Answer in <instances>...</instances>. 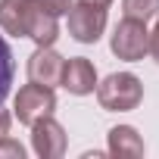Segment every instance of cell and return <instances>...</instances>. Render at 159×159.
<instances>
[{
	"label": "cell",
	"instance_id": "obj_7",
	"mask_svg": "<svg viewBox=\"0 0 159 159\" xmlns=\"http://www.w3.org/2000/svg\"><path fill=\"white\" fill-rule=\"evenodd\" d=\"M97 66L88 59V56H72L66 59V69H62V84L72 97H88L97 91Z\"/></svg>",
	"mask_w": 159,
	"mask_h": 159
},
{
	"label": "cell",
	"instance_id": "obj_17",
	"mask_svg": "<svg viewBox=\"0 0 159 159\" xmlns=\"http://www.w3.org/2000/svg\"><path fill=\"white\" fill-rule=\"evenodd\" d=\"M81 3H94V7H103L106 10V7H112V0H81Z\"/></svg>",
	"mask_w": 159,
	"mask_h": 159
},
{
	"label": "cell",
	"instance_id": "obj_12",
	"mask_svg": "<svg viewBox=\"0 0 159 159\" xmlns=\"http://www.w3.org/2000/svg\"><path fill=\"white\" fill-rule=\"evenodd\" d=\"M122 13L137 22H150L159 13V0H122Z\"/></svg>",
	"mask_w": 159,
	"mask_h": 159
},
{
	"label": "cell",
	"instance_id": "obj_14",
	"mask_svg": "<svg viewBox=\"0 0 159 159\" xmlns=\"http://www.w3.org/2000/svg\"><path fill=\"white\" fill-rule=\"evenodd\" d=\"M34 3H38V7H44L47 13H53V16L59 19V16H66V13H69L72 0H34Z\"/></svg>",
	"mask_w": 159,
	"mask_h": 159
},
{
	"label": "cell",
	"instance_id": "obj_11",
	"mask_svg": "<svg viewBox=\"0 0 159 159\" xmlns=\"http://www.w3.org/2000/svg\"><path fill=\"white\" fill-rule=\"evenodd\" d=\"M13 78H16V59H13V50H10L7 38L0 34V106H3V100L13 91Z\"/></svg>",
	"mask_w": 159,
	"mask_h": 159
},
{
	"label": "cell",
	"instance_id": "obj_8",
	"mask_svg": "<svg viewBox=\"0 0 159 159\" xmlns=\"http://www.w3.org/2000/svg\"><path fill=\"white\" fill-rule=\"evenodd\" d=\"M25 38L34 41V47H53L59 41V22L53 13L38 7L34 0L28 3V22H25Z\"/></svg>",
	"mask_w": 159,
	"mask_h": 159
},
{
	"label": "cell",
	"instance_id": "obj_3",
	"mask_svg": "<svg viewBox=\"0 0 159 159\" xmlns=\"http://www.w3.org/2000/svg\"><path fill=\"white\" fill-rule=\"evenodd\" d=\"M53 109H56L53 88H44V84H34V81L22 84L19 94H16V100H13V119H19V125H28V128L38 119L53 116Z\"/></svg>",
	"mask_w": 159,
	"mask_h": 159
},
{
	"label": "cell",
	"instance_id": "obj_9",
	"mask_svg": "<svg viewBox=\"0 0 159 159\" xmlns=\"http://www.w3.org/2000/svg\"><path fill=\"white\" fill-rule=\"evenodd\" d=\"M106 153L116 159H140L147 153V147L134 125H112L106 134Z\"/></svg>",
	"mask_w": 159,
	"mask_h": 159
},
{
	"label": "cell",
	"instance_id": "obj_5",
	"mask_svg": "<svg viewBox=\"0 0 159 159\" xmlns=\"http://www.w3.org/2000/svg\"><path fill=\"white\" fill-rule=\"evenodd\" d=\"M66 128L53 119V116H44L31 125V150L38 159H62L66 156Z\"/></svg>",
	"mask_w": 159,
	"mask_h": 159
},
{
	"label": "cell",
	"instance_id": "obj_16",
	"mask_svg": "<svg viewBox=\"0 0 159 159\" xmlns=\"http://www.w3.org/2000/svg\"><path fill=\"white\" fill-rule=\"evenodd\" d=\"M10 125H13V116H10L3 106H0V137H7V134H10Z\"/></svg>",
	"mask_w": 159,
	"mask_h": 159
},
{
	"label": "cell",
	"instance_id": "obj_1",
	"mask_svg": "<svg viewBox=\"0 0 159 159\" xmlns=\"http://www.w3.org/2000/svg\"><path fill=\"white\" fill-rule=\"evenodd\" d=\"M97 103L106 112H131L143 100V81L134 72H112L97 81Z\"/></svg>",
	"mask_w": 159,
	"mask_h": 159
},
{
	"label": "cell",
	"instance_id": "obj_13",
	"mask_svg": "<svg viewBox=\"0 0 159 159\" xmlns=\"http://www.w3.org/2000/svg\"><path fill=\"white\" fill-rule=\"evenodd\" d=\"M0 159H25V147L19 140H13L10 134L0 137Z\"/></svg>",
	"mask_w": 159,
	"mask_h": 159
},
{
	"label": "cell",
	"instance_id": "obj_10",
	"mask_svg": "<svg viewBox=\"0 0 159 159\" xmlns=\"http://www.w3.org/2000/svg\"><path fill=\"white\" fill-rule=\"evenodd\" d=\"M28 3H31V0H0V31H3V34L25 38Z\"/></svg>",
	"mask_w": 159,
	"mask_h": 159
},
{
	"label": "cell",
	"instance_id": "obj_4",
	"mask_svg": "<svg viewBox=\"0 0 159 159\" xmlns=\"http://www.w3.org/2000/svg\"><path fill=\"white\" fill-rule=\"evenodd\" d=\"M66 28H69V38L78 44H97L106 31V10L78 0L66 13Z\"/></svg>",
	"mask_w": 159,
	"mask_h": 159
},
{
	"label": "cell",
	"instance_id": "obj_6",
	"mask_svg": "<svg viewBox=\"0 0 159 159\" xmlns=\"http://www.w3.org/2000/svg\"><path fill=\"white\" fill-rule=\"evenodd\" d=\"M28 81L44 84V88H59L62 84V69H66V56L56 47H38L28 56Z\"/></svg>",
	"mask_w": 159,
	"mask_h": 159
},
{
	"label": "cell",
	"instance_id": "obj_2",
	"mask_svg": "<svg viewBox=\"0 0 159 159\" xmlns=\"http://www.w3.org/2000/svg\"><path fill=\"white\" fill-rule=\"evenodd\" d=\"M147 47H150V28L147 22H137V19H122L112 34H109V50L112 56L125 59V62H140L147 56Z\"/></svg>",
	"mask_w": 159,
	"mask_h": 159
},
{
	"label": "cell",
	"instance_id": "obj_15",
	"mask_svg": "<svg viewBox=\"0 0 159 159\" xmlns=\"http://www.w3.org/2000/svg\"><path fill=\"white\" fill-rule=\"evenodd\" d=\"M147 56H153V59H156V66H159V13H156V25H153V31H150V47H147Z\"/></svg>",
	"mask_w": 159,
	"mask_h": 159
}]
</instances>
